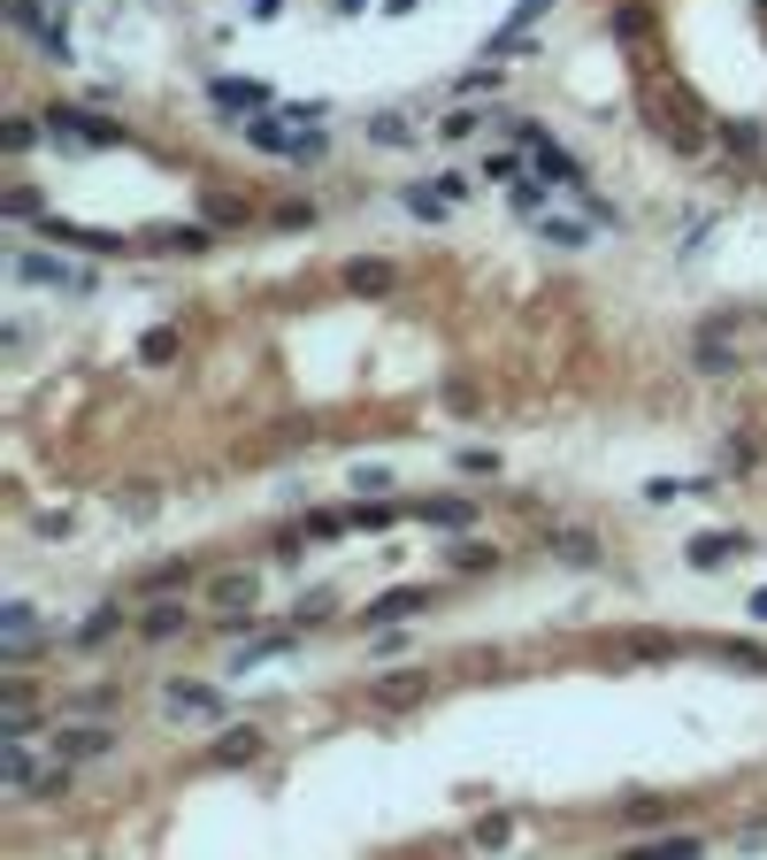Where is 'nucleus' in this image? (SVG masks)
<instances>
[{
  "label": "nucleus",
  "instance_id": "aec40b11",
  "mask_svg": "<svg viewBox=\"0 0 767 860\" xmlns=\"http://www.w3.org/2000/svg\"><path fill=\"white\" fill-rule=\"evenodd\" d=\"M691 361H699L706 376H737V353H729L722 339H706V331H699V346H691Z\"/></svg>",
  "mask_w": 767,
  "mask_h": 860
},
{
  "label": "nucleus",
  "instance_id": "393cba45",
  "mask_svg": "<svg viewBox=\"0 0 767 860\" xmlns=\"http://www.w3.org/2000/svg\"><path fill=\"white\" fill-rule=\"evenodd\" d=\"M139 361H147V369H161V361H177V323H161V331H147V339H139Z\"/></svg>",
  "mask_w": 767,
  "mask_h": 860
},
{
  "label": "nucleus",
  "instance_id": "2f4dec72",
  "mask_svg": "<svg viewBox=\"0 0 767 860\" xmlns=\"http://www.w3.org/2000/svg\"><path fill=\"white\" fill-rule=\"evenodd\" d=\"M8 215H15V223H39V192H31V184H8Z\"/></svg>",
  "mask_w": 767,
  "mask_h": 860
},
{
  "label": "nucleus",
  "instance_id": "f704fd0d",
  "mask_svg": "<svg viewBox=\"0 0 767 860\" xmlns=\"http://www.w3.org/2000/svg\"><path fill=\"white\" fill-rule=\"evenodd\" d=\"M460 469H468V477H499V454H483V446H468V454H460Z\"/></svg>",
  "mask_w": 767,
  "mask_h": 860
},
{
  "label": "nucleus",
  "instance_id": "2eb2a0df",
  "mask_svg": "<svg viewBox=\"0 0 767 860\" xmlns=\"http://www.w3.org/2000/svg\"><path fill=\"white\" fill-rule=\"evenodd\" d=\"M184 623H192V615H184L177 599H153V607H147V623H139V638H147V646H161V638H177Z\"/></svg>",
  "mask_w": 767,
  "mask_h": 860
},
{
  "label": "nucleus",
  "instance_id": "f03ea898",
  "mask_svg": "<svg viewBox=\"0 0 767 860\" xmlns=\"http://www.w3.org/2000/svg\"><path fill=\"white\" fill-rule=\"evenodd\" d=\"M645 116L660 124V139H668L675 155H699V147H706V131H699V116H691V100H683V93L668 100V85H652V93H645Z\"/></svg>",
  "mask_w": 767,
  "mask_h": 860
},
{
  "label": "nucleus",
  "instance_id": "ea45409f",
  "mask_svg": "<svg viewBox=\"0 0 767 860\" xmlns=\"http://www.w3.org/2000/svg\"><path fill=\"white\" fill-rule=\"evenodd\" d=\"M338 15H361V0H338Z\"/></svg>",
  "mask_w": 767,
  "mask_h": 860
},
{
  "label": "nucleus",
  "instance_id": "473e14b6",
  "mask_svg": "<svg viewBox=\"0 0 767 860\" xmlns=\"http://www.w3.org/2000/svg\"><path fill=\"white\" fill-rule=\"evenodd\" d=\"M330 607H338V599H330V592H307L300 607H292V623H300V630H307V623H322V615H330Z\"/></svg>",
  "mask_w": 767,
  "mask_h": 860
},
{
  "label": "nucleus",
  "instance_id": "9b49d317",
  "mask_svg": "<svg viewBox=\"0 0 767 860\" xmlns=\"http://www.w3.org/2000/svg\"><path fill=\"white\" fill-rule=\"evenodd\" d=\"M415 522H438V530H468L476 522V500H407Z\"/></svg>",
  "mask_w": 767,
  "mask_h": 860
},
{
  "label": "nucleus",
  "instance_id": "6ab92c4d",
  "mask_svg": "<svg viewBox=\"0 0 767 860\" xmlns=\"http://www.w3.org/2000/svg\"><path fill=\"white\" fill-rule=\"evenodd\" d=\"M607 31H614V39H621V46H637V39L652 31V8H645V0H629V8H614V15H607Z\"/></svg>",
  "mask_w": 767,
  "mask_h": 860
},
{
  "label": "nucleus",
  "instance_id": "7ed1b4c3",
  "mask_svg": "<svg viewBox=\"0 0 767 860\" xmlns=\"http://www.w3.org/2000/svg\"><path fill=\"white\" fill-rule=\"evenodd\" d=\"M46 753L77 768V761H100V753H116V730H108V722H54Z\"/></svg>",
  "mask_w": 767,
  "mask_h": 860
},
{
  "label": "nucleus",
  "instance_id": "58836bf2",
  "mask_svg": "<svg viewBox=\"0 0 767 860\" xmlns=\"http://www.w3.org/2000/svg\"><path fill=\"white\" fill-rule=\"evenodd\" d=\"M753 615H760V623H767V584H760V592H753Z\"/></svg>",
  "mask_w": 767,
  "mask_h": 860
},
{
  "label": "nucleus",
  "instance_id": "a878e982",
  "mask_svg": "<svg viewBox=\"0 0 767 860\" xmlns=\"http://www.w3.org/2000/svg\"><path fill=\"white\" fill-rule=\"evenodd\" d=\"M722 147H737V155H753V162H760V155H767V131H760V124H722Z\"/></svg>",
  "mask_w": 767,
  "mask_h": 860
},
{
  "label": "nucleus",
  "instance_id": "72a5a7b5",
  "mask_svg": "<svg viewBox=\"0 0 767 860\" xmlns=\"http://www.w3.org/2000/svg\"><path fill=\"white\" fill-rule=\"evenodd\" d=\"M153 246H184V254H207V231H153Z\"/></svg>",
  "mask_w": 767,
  "mask_h": 860
},
{
  "label": "nucleus",
  "instance_id": "20e7f679",
  "mask_svg": "<svg viewBox=\"0 0 767 860\" xmlns=\"http://www.w3.org/2000/svg\"><path fill=\"white\" fill-rule=\"evenodd\" d=\"M15 277H23V285H46V293H85V269H70V262H54V254H39V246H15Z\"/></svg>",
  "mask_w": 767,
  "mask_h": 860
},
{
  "label": "nucleus",
  "instance_id": "423d86ee",
  "mask_svg": "<svg viewBox=\"0 0 767 860\" xmlns=\"http://www.w3.org/2000/svg\"><path fill=\"white\" fill-rule=\"evenodd\" d=\"M207 100H215V108H238V116H262V108H269V85H262V77H215Z\"/></svg>",
  "mask_w": 767,
  "mask_h": 860
},
{
  "label": "nucleus",
  "instance_id": "a211bd4d",
  "mask_svg": "<svg viewBox=\"0 0 767 860\" xmlns=\"http://www.w3.org/2000/svg\"><path fill=\"white\" fill-rule=\"evenodd\" d=\"M116 623H124V607L108 599V607H93V615L77 623V638H70V646H108V638H116Z\"/></svg>",
  "mask_w": 767,
  "mask_h": 860
},
{
  "label": "nucleus",
  "instance_id": "e433bc0d",
  "mask_svg": "<svg viewBox=\"0 0 767 860\" xmlns=\"http://www.w3.org/2000/svg\"><path fill=\"white\" fill-rule=\"evenodd\" d=\"M454 561H460V569H491V561H499V545H460Z\"/></svg>",
  "mask_w": 767,
  "mask_h": 860
},
{
  "label": "nucleus",
  "instance_id": "c9c22d12",
  "mask_svg": "<svg viewBox=\"0 0 767 860\" xmlns=\"http://www.w3.org/2000/svg\"><path fill=\"white\" fill-rule=\"evenodd\" d=\"M353 492H392V469H353Z\"/></svg>",
  "mask_w": 767,
  "mask_h": 860
},
{
  "label": "nucleus",
  "instance_id": "c756f323",
  "mask_svg": "<svg viewBox=\"0 0 767 860\" xmlns=\"http://www.w3.org/2000/svg\"><path fill=\"white\" fill-rule=\"evenodd\" d=\"M31 623H39V615H31L23 599H8V607H0V638H31Z\"/></svg>",
  "mask_w": 767,
  "mask_h": 860
},
{
  "label": "nucleus",
  "instance_id": "4be33fe9",
  "mask_svg": "<svg viewBox=\"0 0 767 860\" xmlns=\"http://www.w3.org/2000/svg\"><path fill=\"white\" fill-rule=\"evenodd\" d=\"M722 469H737V477H745V469H760V438H753V431H729V446H722Z\"/></svg>",
  "mask_w": 767,
  "mask_h": 860
},
{
  "label": "nucleus",
  "instance_id": "bb28decb",
  "mask_svg": "<svg viewBox=\"0 0 767 860\" xmlns=\"http://www.w3.org/2000/svg\"><path fill=\"white\" fill-rule=\"evenodd\" d=\"M39 131H46V124H31V116H8V124H0V147H8V155H31V139H39Z\"/></svg>",
  "mask_w": 767,
  "mask_h": 860
},
{
  "label": "nucleus",
  "instance_id": "5701e85b",
  "mask_svg": "<svg viewBox=\"0 0 767 860\" xmlns=\"http://www.w3.org/2000/svg\"><path fill=\"white\" fill-rule=\"evenodd\" d=\"M476 131H483V116H476V108H454V116H438V131H430V139L460 147V139H476Z\"/></svg>",
  "mask_w": 767,
  "mask_h": 860
},
{
  "label": "nucleus",
  "instance_id": "b1692460",
  "mask_svg": "<svg viewBox=\"0 0 767 860\" xmlns=\"http://www.w3.org/2000/svg\"><path fill=\"white\" fill-rule=\"evenodd\" d=\"M446 208H454V200H446L438 184H407V215H423V223H438Z\"/></svg>",
  "mask_w": 767,
  "mask_h": 860
},
{
  "label": "nucleus",
  "instance_id": "dca6fc26",
  "mask_svg": "<svg viewBox=\"0 0 767 860\" xmlns=\"http://www.w3.org/2000/svg\"><path fill=\"white\" fill-rule=\"evenodd\" d=\"M415 139H423V131H415L407 116H392V108L369 116V147H392V155H400V147H415Z\"/></svg>",
  "mask_w": 767,
  "mask_h": 860
},
{
  "label": "nucleus",
  "instance_id": "1a4fd4ad",
  "mask_svg": "<svg viewBox=\"0 0 767 860\" xmlns=\"http://www.w3.org/2000/svg\"><path fill=\"white\" fill-rule=\"evenodd\" d=\"M207 599H215L223 615H254V576H246V569H223V576L207 584Z\"/></svg>",
  "mask_w": 767,
  "mask_h": 860
},
{
  "label": "nucleus",
  "instance_id": "7c9ffc66",
  "mask_svg": "<svg viewBox=\"0 0 767 860\" xmlns=\"http://www.w3.org/2000/svg\"><path fill=\"white\" fill-rule=\"evenodd\" d=\"M192 576H200V569H192V561H184V569H161V576H147V592H153V599H169V592H184V584H192Z\"/></svg>",
  "mask_w": 767,
  "mask_h": 860
},
{
  "label": "nucleus",
  "instance_id": "f257e3e1",
  "mask_svg": "<svg viewBox=\"0 0 767 860\" xmlns=\"http://www.w3.org/2000/svg\"><path fill=\"white\" fill-rule=\"evenodd\" d=\"M46 131H54V147H124V124L116 116H100V108H46Z\"/></svg>",
  "mask_w": 767,
  "mask_h": 860
},
{
  "label": "nucleus",
  "instance_id": "39448f33",
  "mask_svg": "<svg viewBox=\"0 0 767 860\" xmlns=\"http://www.w3.org/2000/svg\"><path fill=\"white\" fill-rule=\"evenodd\" d=\"M545 553L568 561V569H599V561H607V545H599L592 530H576V522H553V530H545Z\"/></svg>",
  "mask_w": 767,
  "mask_h": 860
},
{
  "label": "nucleus",
  "instance_id": "ddd939ff",
  "mask_svg": "<svg viewBox=\"0 0 767 860\" xmlns=\"http://www.w3.org/2000/svg\"><path fill=\"white\" fill-rule=\"evenodd\" d=\"M169 714H192V722H215L223 714V699L207 684H169Z\"/></svg>",
  "mask_w": 767,
  "mask_h": 860
},
{
  "label": "nucleus",
  "instance_id": "9d476101",
  "mask_svg": "<svg viewBox=\"0 0 767 860\" xmlns=\"http://www.w3.org/2000/svg\"><path fill=\"white\" fill-rule=\"evenodd\" d=\"M423 607H430V584H400V592L369 599V615H361V623H392V615H423Z\"/></svg>",
  "mask_w": 767,
  "mask_h": 860
},
{
  "label": "nucleus",
  "instance_id": "4c0bfd02",
  "mask_svg": "<svg viewBox=\"0 0 767 860\" xmlns=\"http://www.w3.org/2000/svg\"><path fill=\"white\" fill-rule=\"evenodd\" d=\"M246 15H254V23H269V15H285V8H277V0H246Z\"/></svg>",
  "mask_w": 767,
  "mask_h": 860
},
{
  "label": "nucleus",
  "instance_id": "6e6552de",
  "mask_svg": "<svg viewBox=\"0 0 767 860\" xmlns=\"http://www.w3.org/2000/svg\"><path fill=\"white\" fill-rule=\"evenodd\" d=\"M530 162H537V177H545V184H561V192H584V170H576V162H568L553 139H537V147H530Z\"/></svg>",
  "mask_w": 767,
  "mask_h": 860
},
{
  "label": "nucleus",
  "instance_id": "0eeeda50",
  "mask_svg": "<svg viewBox=\"0 0 767 860\" xmlns=\"http://www.w3.org/2000/svg\"><path fill=\"white\" fill-rule=\"evenodd\" d=\"M737 553H753L745 530H706V538H691V569H722V561H737Z\"/></svg>",
  "mask_w": 767,
  "mask_h": 860
},
{
  "label": "nucleus",
  "instance_id": "f8f14e48",
  "mask_svg": "<svg viewBox=\"0 0 767 860\" xmlns=\"http://www.w3.org/2000/svg\"><path fill=\"white\" fill-rule=\"evenodd\" d=\"M292 646H300L292 630H277V638H254V646H238V654H231V669H238V677H246V669H269V661H285Z\"/></svg>",
  "mask_w": 767,
  "mask_h": 860
},
{
  "label": "nucleus",
  "instance_id": "c85d7f7f",
  "mask_svg": "<svg viewBox=\"0 0 767 860\" xmlns=\"http://www.w3.org/2000/svg\"><path fill=\"white\" fill-rule=\"evenodd\" d=\"M423 684H430V677H384V684H376V699H384V707H407Z\"/></svg>",
  "mask_w": 767,
  "mask_h": 860
},
{
  "label": "nucleus",
  "instance_id": "4468645a",
  "mask_svg": "<svg viewBox=\"0 0 767 860\" xmlns=\"http://www.w3.org/2000/svg\"><path fill=\"white\" fill-rule=\"evenodd\" d=\"M215 761H223V768L262 761V730H254V722H246V730H223V737H215Z\"/></svg>",
  "mask_w": 767,
  "mask_h": 860
},
{
  "label": "nucleus",
  "instance_id": "412c9836",
  "mask_svg": "<svg viewBox=\"0 0 767 860\" xmlns=\"http://www.w3.org/2000/svg\"><path fill=\"white\" fill-rule=\"evenodd\" d=\"M537 231H545L553 246H584V238H592V223H576V215H553V208L537 215Z\"/></svg>",
  "mask_w": 767,
  "mask_h": 860
},
{
  "label": "nucleus",
  "instance_id": "cd10ccee",
  "mask_svg": "<svg viewBox=\"0 0 767 860\" xmlns=\"http://www.w3.org/2000/svg\"><path fill=\"white\" fill-rule=\"evenodd\" d=\"M345 285H353V293H384V285H392V262H353Z\"/></svg>",
  "mask_w": 767,
  "mask_h": 860
},
{
  "label": "nucleus",
  "instance_id": "f3484780",
  "mask_svg": "<svg viewBox=\"0 0 767 860\" xmlns=\"http://www.w3.org/2000/svg\"><path fill=\"white\" fill-rule=\"evenodd\" d=\"M691 492H714V477H652V485H645V500H652V508L691 500Z\"/></svg>",
  "mask_w": 767,
  "mask_h": 860
}]
</instances>
